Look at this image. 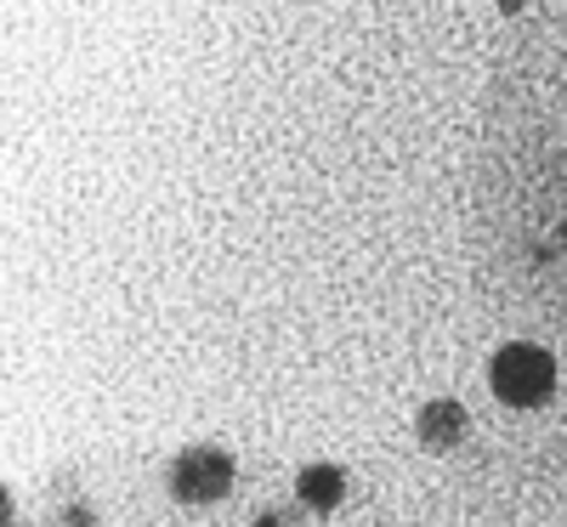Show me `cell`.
I'll return each mask as SVG.
<instances>
[{"mask_svg":"<svg viewBox=\"0 0 567 527\" xmlns=\"http://www.w3.org/2000/svg\"><path fill=\"white\" fill-rule=\"evenodd\" d=\"M45 527H97V510H91V505H69L58 521H45Z\"/></svg>","mask_w":567,"mask_h":527,"instance_id":"cell-5","label":"cell"},{"mask_svg":"<svg viewBox=\"0 0 567 527\" xmlns=\"http://www.w3.org/2000/svg\"><path fill=\"white\" fill-rule=\"evenodd\" d=\"M250 527H290V516H284V510H256Z\"/></svg>","mask_w":567,"mask_h":527,"instance_id":"cell-6","label":"cell"},{"mask_svg":"<svg viewBox=\"0 0 567 527\" xmlns=\"http://www.w3.org/2000/svg\"><path fill=\"white\" fill-rule=\"evenodd\" d=\"M488 392L505 409H545L556 397V358L534 341H511L488 358Z\"/></svg>","mask_w":567,"mask_h":527,"instance_id":"cell-1","label":"cell"},{"mask_svg":"<svg viewBox=\"0 0 567 527\" xmlns=\"http://www.w3.org/2000/svg\"><path fill=\"white\" fill-rule=\"evenodd\" d=\"M165 488L182 505H221L233 488H239V459H233L221 443H187L165 471Z\"/></svg>","mask_w":567,"mask_h":527,"instance_id":"cell-2","label":"cell"},{"mask_svg":"<svg viewBox=\"0 0 567 527\" xmlns=\"http://www.w3.org/2000/svg\"><path fill=\"white\" fill-rule=\"evenodd\" d=\"M12 516L18 510H12V488H7V494H0V527H12Z\"/></svg>","mask_w":567,"mask_h":527,"instance_id":"cell-7","label":"cell"},{"mask_svg":"<svg viewBox=\"0 0 567 527\" xmlns=\"http://www.w3.org/2000/svg\"><path fill=\"white\" fill-rule=\"evenodd\" d=\"M347 471L336 465V459H312V465H301L296 471V499L312 510V516H336L341 505H347Z\"/></svg>","mask_w":567,"mask_h":527,"instance_id":"cell-4","label":"cell"},{"mask_svg":"<svg viewBox=\"0 0 567 527\" xmlns=\"http://www.w3.org/2000/svg\"><path fill=\"white\" fill-rule=\"evenodd\" d=\"M465 437H471V409H465L460 397L420 403V414H414V443H420L425 454H454Z\"/></svg>","mask_w":567,"mask_h":527,"instance_id":"cell-3","label":"cell"}]
</instances>
